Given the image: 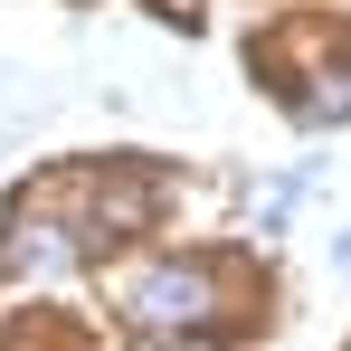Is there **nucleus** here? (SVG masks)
Returning a JSON list of instances; mask_svg holds the SVG:
<instances>
[{"label": "nucleus", "instance_id": "f257e3e1", "mask_svg": "<svg viewBox=\"0 0 351 351\" xmlns=\"http://www.w3.org/2000/svg\"><path fill=\"white\" fill-rule=\"evenodd\" d=\"M123 313H133L152 342H199V332L219 323V276H209L199 256H180V266H152V276H133Z\"/></svg>", "mask_w": 351, "mask_h": 351}, {"label": "nucleus", "instance_id": "f03ea898", "mask_svg": "<svg viewBox=\"0 0 351 351\" xmlns=\"http://www.w3.org/2000/svg\"><path fill=\"white\" fill-rule=\"evenodd\" d=\"M76 256H86L76 228H58L48 209H19V219H10V247H0L10 276H58V266H76Z\"/></svg>", "mask_w": 351, "mask_h": 351}]
</instances>
